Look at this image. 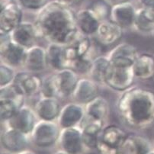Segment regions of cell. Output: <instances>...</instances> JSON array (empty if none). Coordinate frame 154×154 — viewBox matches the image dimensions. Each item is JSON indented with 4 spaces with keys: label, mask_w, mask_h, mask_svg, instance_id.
<instances>
[{
    "label": "cell",
    "mask_w": 154,
    "mask_h": 154,
    "mask_svg": "<svg viewBox=\"0 0 154 154\" xmlns=\"http://www.w3.org/2000/svg\"><path fill=\"white\" fill-rule=\"evenodd\" d=\"M34 23L40 38L64 46L73 41L80 32L72 8L57 0L48 2L38 11Z\"/></svg>",
    "instance_id": "1"
},
{
    "label": "cell",
    "mask_w": 154,
    "mask_h": 154,
    "mask_svg": "<svg viewBox=\"0 0 154 154\" xmlns=\"http://www.w3.org/2000/svg\"><path fill=\"white\" fill-rule=\"evenodd\" d=\"M122 122L131 128L145 130L154 125V93L140 87L122 92L116 103Z\"/></svg>",
    "instance_id": "2"
},
{
    "label": "cell",
    "mask_w": 154,
    "mask_h": 154,
    "mask_svg": "<svg viewBox=\"0 0 154 154\" xmlns=\"http://www.w3.org/2000/svg\"><path fill=\"white\" fill-rule=\"evenodd\" d=\"M61 128L56 122H47L39 120L30 137L35 146L47 148L59 141Z\"/></svg>",
    "instance_id": "3"
},
{
    "label": "cell",
    "mask_w": 154,
    "mask_h": 154,
    "mask_svg": "<svg viewBox=\"0 0 154 154\" xmlns=\"http://www.w3.org/2000/svg\"><path fill=\"white\" fill-rule=\"evenodd\" d=\"M1 34L0 57L2 63L13 68H23L27 50L12 41L9 34Z\"/></svg>",
    "instance_id": "4"
},
{
    "label": "cell",
    "mask_w": 154,
    "mask_h": 154,
    "mask_svg": "<svg viewBox=\"0 0 154 154\" xmlns=\"http://www.w3.org/2000/svg\"><path fill=\"white\" fill-rule=\"evenodd\" d=\"M132 67H122L111 66L105 80V85L118 92H125L134 84L135 80Z\"/></svg>",
    "instance_id": "5"
},
{
    "label": "cell",
    "mask_w": 154,
    "mask_h": 154,
    "mask_svg": "<svg viewBox=\"0 0 154 154\" xmlns=\"http://www.w3.org/2000/svg\"><path fill=\"white\" fill-rule=\"evenodd\" d=\"M38 121L39 119L35 109L24 105L15 112L11 119L8 120L6 125L9 128L18 130L30 136Z\"/></svg>",
    "instance_id": "6"
},
{
    "label": "cell",
    "mask_w": 154,
    "mask_h": 154,
    "mask_svg": "<svg viewBox=\"0 0 154 154\" xmlns=\"http://www.w3.org/2000/svg\"><path fill=\"white\" fill-rule=\"evenodd\" d=\"M58 142L61 149L68 154H82L85 147L79 126L61 129Z\"/></svg>",
    "instance_id": "7"
},
{
    "label": "cell",
    "mask_w": 154,
    "mask_h": 154,
    "mask_svg": "<svg viewBox=\"0 0 154 154\" xmlns=\"http://www.w3.org/2000/svg\"><path fill=\"white\" fill-rule=\"evenodd\" d=\"M12 84L22 95L30 98L40 95L42 79L37 73L23 70L17 72Z\"/></svg>",
    "instance_id": "8"
},
{
    "label": "cell",
    "mask_w": 154,
    "mask_h": 154,
    "mask_svg": "<svg viewBox=\"0 0 154 154\" xmlns=\"http://www.w3.org/2000/svg\"><path fill=\"white\" fill-rule=\"evenodd\" d=\"M22 8L14 1L0 8V33L10 34L23 21Z\"/></svg>",
    "instance_id": "9"
},
{
    "label": "cell",
    "mask_w": 154,
    "mask_h": 154,
    "mask_svg": "<svg viewBox=\"0 0 154 154\" xmlns=\"http://www.w3.org/2000/svg\"><path fill=\"white\" fill-rule=\"evenodd\" d=\"M139 55L137 49L129 43H122L108 53V57L112 66L132 67Z\"/></svg>",
    "instance_id": "10"
},
{
    "label": "cell",
    "mask_w": 154,
    "mask_h": 154,
    "mask_svg": "<svg viewBox=\"0 0 154 154\" xmlns=\"http://www.w3.org/2000/svg\"><path fill=\"white\" fill-rule=\"evenodd\" d=\"M85 116V105L72 102L61 108L57 122L61 129L79 126Z\"/></svg>",
    "instance_id": "11"
},
{
    "label": "cell",
    "mask_w": 154,
    "mask_h": 154,
    "mask_svg": "<svg viewBox=\"0 0 154 154\" xmlns=\"http://www.w3.org/2000/svg\"><path fill=\"white\" fill-rule=\"evenodd\" d=\"M9 35L12 41L26 50L37 45V41L40 38L35 23L31 21H22Z\"/></svg>",
    "instance_id": "12"
},
{
    "label": "cell",
    "mask_w": 154,
    "mask_h": 154,
    "mask_svg": "<svg viewBox=\"0 0 154 154\" xmlns=\"http://www.w3.org/2000/svg\"><path fill=\"white\" fill-rule=\"evenodd\" d=\"M79 127L82 130V140L85 147L96 150L99 137L105 128V122L85 116Z\"/></svg>",
    "instance_id": "13"
},
{
    "label": "cell",
    "mask_w": 154,
    "mask_h": 154,
    "mask_svg": "<svg viewBox=\"0 0 154 154\" xmlns=\"http://www.w3.org/2000/svg\"><path fill=\"white\" fill-rule=\"evenodd\" d=\"M48 65L47 49L39 45H35L27 50L23 69L31 72H41L45 71Z\"/></svg>",
    "instance_id": "14"
},
{
    "label": "cell",
    "mask_w": 154,
    "mask_h": 154,
    "mask_svg": "<svg viewBox=\"0 0 154 154\" xmlns=\"http://www.w3.org/2000/svg\"><path fill=\"white\" fill-rule=\"evenodd\" d=\"M123 33L124 28L111 19H108L101 21L95 36L100 45L110 46L122 39Z\"/></svg>",
    "instance_id": "15"
},
{
    "label": "cell",
    "mask_w": 154,
    "mask_h": 154,
    "mask_svg": "<svg viewBox=\"0 0 154 154\" xmlns=\"http://www.w3.org/2000/svg\"><path fill=\"white\" fill-rule=\"evenodd\" d=\"M98 84L89 77L80 78L71 97L75 102L87 105L99 95Z\"/></svg>",
    "instance_id": "16"
},
{
    "label": "cell",
    "mask_w": 154,
    "mask_h": 154,
    "mask_svg": "<svg viewBox=\"0 0 154 154\" xmlns=\"http://www.w3.org/2000/svg\"><path fill=\"white\" fill-rule=\"evenodd\" d=\"M1 143L7 151L18 153L26 149L29 143V135L8 127L2 132Z\"/></svg>",
    "instance_id": "17"
},
{
    "label": "cell",
    "mask_w": 154,
    "mask_h": 154,
    "mask_svg": "<svg viewBox=\"0 0 154 154\" xmlns=\"http://www.w3.org/2000/svg\"><path fill=\"white\" fill-rule=\"evenodd\" d=\"M58 98L41 97L35 105L38 119L47 122H56L61 111Z\"/></svg>",
    "instance_id": "18"
},
{
    "label": "cell",
    "mask_w": 154,
    "mask_h": 154,
    "mask_svg": "<svg viewBox=\"0 0 154 154\" xmlns=\"http://www.w3.org/2000/svg\"><path fill=\"white\" fill-rule=\"evenodd\" d=\"M91 48L92 42L89 37L79 32L73 41L65 46V55L68 68L74 60L89 54Z\"/></svg>",
    "instance_id": "19"
},
{
    "label": "cell",
    "mask_w": 154,
    "mask_h": 154,
    "mask_svg": "<svg viewBox=\"0 0 154 154\" xmlns=\"http://www.w3.org/2000/svg\"><path fill=\"white\" fill-rule=\"evenodd\" d=\"M137 9L131 2H124L112 6L110 19L122 28L134 26Z\"/></svg>",
    "instance_id": "20"
},
{
    "label": "cell",
    "mask_w": 154,
    "mask_h": 154,
    "mask_svg": "<svg viewBox=\"0 0 154 154\" xmlns=\"http://www.w3.org/2000/svg\"><path fill=\"white\" fill-rule=\"evenodd\" d=\"M128 136V134L121 127L111 125L105 126L98 141L109 147L121 150Z\"/></svg>",
    "instance_id": "21"
},
{
    "label": "cell",
    "mask_w": 154,
    "mask_h": 154,
    "mask_svg": "<svg viewBox=\"0 0 154 154\" xmlns=\"http://www.w3.org/2000/svg\"><path fill=\"white\" fill-rule=\"evenodd\" d=\"M78 29L86 36L95 35L101 21L89 8H82L75 13Z\"/></svg>",
    "instance_id": "22"
},
{
    "label": "cell",
    "mask_w": 154,
    "mask_h": 154,
    "mask_svg": "<svg viewBox=\"0 0 154 154\" xmlns=\"http://www.w3.org/2000/svg\"><path fill=\"white\" fill-rule=\"evenodd\" d=\"M56 72L61 98L71 97L79 80V75L71 68H65Z\"/></svg>",
    "instance_id": "23"
},
{
    "label": "cell",
    "mask_w": 154,
    "mask_h": 154,
    "mask_svg": "<svg viewBox=\"0 0 154 154\" xmlns=\"http://www.w3.org/2000/svg\"><path fill=\"white\" fill-rule=\"evenodd\" d=\"M136 79L149 80L154 76V57L149 54H139L133 65Z\"/></svg>",
    "instance_id": "24"
},
{
    "label": "cell",
    "mask_w": 154,
    "mask_h": 154,
    "mask_svg": "<svg viewBox=\"0 0 154 154\" xmlns=\"http://www.w3.org/2000/svg\"><path fill=\"white\" fill-rule=\"evenodd\" d=\"M151 150L152 144L147 138L130 134L121 149V154H146Z\"/></svg>",
    "instance_id": "25"
},
{
    "label": "cell",
    "mask_w": 154,
    "mask_h": 154,
    "mask_svg": "<svg viewBox=\"0 0 154 154\" xmlns=\"http://www.w3.org/2000/svg\"><path fill=\"white\" fill-rule=\"evenodd\" d=\"M85 116L92 119L105 122L108 119L110 112V106L108 100L98 95L89 103L85 105Z\"/></svg>",
    "instance_id": "26"
},
{
    "label": "cell",
    "mask_w": 154,
    "mask_h": 154,
    "mask_svg": "<svg viewBox=\"0 0 154 154\" xmlns=\"http://www.w3.org/2000/svg\"><path fill=\"white\" fill-rule=\"evenodd\" d=\"M48 65L55 72L68 68L66 59L65 46L55 43H49L47 47Z\"/></svg>",
    "instance_id": "27"
},
{
    "label": "cell",
    "mask_w": 154,
    "mask_h": 154,
    "mask_svg": "<svg viewBox=\"0 0 154 154\" xmlns=\"http://www.w3.org/2000/svg\"><path fill=\"white\" fill-rule=\"evenodd\" d=\"M133 27L142 34L154 31V9L144 7L137 9Z\"/></svg>",
    "instance_id": "28"
},
{
    "label": "cell",
    "mask_w": 154,
    "mask_h": 154,
    "mask_svg": "<svg viewBox=\"0 0 154 154\" xmlns=\"http://www.w3.org/2000/svg\"><path fill=\"white\" fill-rule=\"evenodd\" d=\"M111 62L108 56H98L94 58L89 77L97 83L105 84L111 68Z\"/></svg>",
    "instance_id": "29"
},
{
    "label": "cell",
    "mask_w": 154,
    "mask_h": 154,
    "mask_svg": "<svg viewBox=\"0 0 154 154\" xmlns=\"http://www.w3.org/2000/svg\"><path fill=\"white\" fill-rule=\"evenodd\" d=\"M40 95L41 97L47 98H61L57 80L56 72L46 75L43 78Z\"/></svg>",
    "instance_id": "30"
},
{
    "label": "cell",
    "mask_w": 154,
    "mask_h": 154,
    "mask_svg": "<svg viewBox=\"0 0 154 154\" xmlns=\"http://www.w3.org/2000/svg\"><path fill=\"white\" fill-rule=\"evenodd\" d=\"M16 102L9 98H0V115L2 123H6L21 108Z\"/></svg>",
    "instance_id": "31"
},
{
    "label": "cell",
    "mask_w": 154,
    "mask_h": 154,
    "mask_svg": "<svg viewBox=\"0 0 154 154\" xmlns=\"http://www.w3.org/2000/svg\"><path fill=\"white\" fill-rule=\"evenodd\" d=\"M94 58L91 57L89 54H86L85 56L79 57L74 60L69 66V68L73 69L79 75L89 76L92 68V61Z\"/></svg>",
    "instance_id": "32"
},
{
    "label": "cell",
    "mask_w": 154,
    "mask_h": 154,
    "mask_svg": "<svg viewBox=\"0 0 154 154\" xmlns=\"http://www.w3.org/2000/svg\"><path fill=\"white\" fill-rule=\"evenodd\" d=\"M95 16L100 21H105L110 18L112 5L106 0H95L89 7Z\"/></svg>",
    "instance_id": "33"
},
{
    "label": "cell",
    "mask_w": 154,
    "mask_h": 154,
    "mask_svg": "<svg viewBox=\"0 0 154 154\" xmlns=\"http://www.w3.org/2000/svg\"><path fill=\"white\" fill-rule=\"evenodd\" d=\"M0 98H9L16 102L20 106H23L26 97L22 95L13 84H11L7 86L0 87Z\"/></svg>",
    "instance_id": "34"
},
{
    "label": "cell",
    "mask_w": 154,
    "mask_h": 154,
    "mask_svg": "<svg viewBox=\"0 0 154 154\" xmlns=\"http://www.w3.org/2000/svg\"><path fill=\"white\" fill-rule=\"evenodd\" d=\"M17 72L15 68L1 63L0 65V87H4L13 83Z\"/></svg>",
    "instance_id": "35"
},
{
    "label": "cell",
    "mask_w": 154,
    "mask_h": 154,
    "mask_svg": "<svg viewBox=\"0 0 154 154\" xmlns=\"http://www.w3.org/2000/svg\"><path fill=\"white\" fill-rule=\"evenodd\" d=\"M23 8L29 11L38 12L48 3V0H17Z\"/></svg>",
    "instance_id": "36"
},
{
    "label": "cell",
    "mask_w": 154,
    "mask_h": 154,
    "mask_svg": "<svg viewBox=\"0 0 154 154\" xmlns=\"http://www.w3.org/2000/svg\"><path fill=\"white\" fill-rule=\"evenodd\" d=\"M59 2L64 5H66L68 7H72L74 5L79 4L81 2V0H57Z\"/></svg>",
    "instance_id": "37"
},
{
    "label": "cell",
    "mask_w": 154,
    "mask_h": 154,
    "mask_svg": "<svg viewBox=\"0 0 154 154\" xmlns=\"http://www.w3.org/2000/svg\"><path fill=\"white\" fill-rule=\"evenodd\" d=\"M141 7L154 9V0H138Z\"/></svg>",
    "instance_id": "38"
},
{
    "label": "cell",
    "mask_w": 154,
    "mask_h": 154,
    "mask_svg": "<svg viewBox=\"0 0 154 154\" xmlns=\"http://www.w3.org/2000/svg\"><path fill=\"white\" fill-rule=\"evenodd\" d=\"M106 1L110 4V5H112V6H113V5H118V4L130 2V0H106Z\"/></svg>",
    "instance_id": "39"
},
{
    "label": "cell",
    "mask_w": 154,
    "mask_h": 154,
    "mask_svg": "<svg viewBox=\"0 0 154 154\" xmlns=\"http://www.w3.org/2000/svg\"><path fill=\"white\" fill-rule=\"evenodd\" d=\"M13 0H0V8L4 7L5 5H6L7 4H8L9 2H12Z\"/></svg>",
    "instance_id": "40"
},
{
    "label": "cell",
    "mask_w": 154,
    "mask_h": 154,
    "mask_svg": "<svg viewBox=\"0 0 154 154\" xmlns=\"http://www.w3.org/2000/svg\"><path fill=\"white\" fill-rule=\"evenodd\" d=\"M18 154H37V153H36V152H33V151L28 150V149H25V150L18 152Z\"/></svg>",
    "instance_id": "41"
},
{
    "label": "cell",
    "mask_w": 154,
    "mask_h": 154,
    "mask_svg": "<svg viewBox=\"0 0 154 154\" xmlns=\"http://www.w3.org/2000/svg\"><path fill=\"white\" fill-rule=\"evenodd\" d=\"M82 154H100L99 152H98V151H92V152H86V153H82Z\"/></svg>",
    "instance_id": "42"
},
{
    "label": "cell",
    "mask_w": 154,
    "mask_h": 154,
    "mask_svg": "<svg viewBox=\"0 0 154 154\" xmlns=\"http://www.w3.org/2000/svg\"><path fill=\"white\" fill-rule=\"evenodd\" d=\"M55 154H68V153H67V152H64V151H63L62 149H61V150L57 151V152Z\"/></svg>",
    "instance_id": "43"
},
{
    "label": "cell",
    "mask_w": 154,
    "mask_h": 154,
    "mask_svg": "<svg viewBox=\"0 0 154 154\" xmlns=\"http://www.w3.org/2000/svg\"><path fill=\"white\" fill-rule=\"evenodd\" d=\"M146 154H154V151L153 150H151L150 152H148V153H146Z\"/></svg>",
    "instance_id": "44"
},
{
    "label": "cell",
    "mask_w": 154,
    "mask_h": 154,
    "mask_svg": "<svg viewBox=\"0 0 154 154\" xmlns=\"http://www.w3.org/2000/svg\"><path fill=\"white\" fill-rule=\"evenodd\" d=\"M2 154H3V153H2Z\"/></svg>",
    "instance_id": "45"
}]
</instances>
